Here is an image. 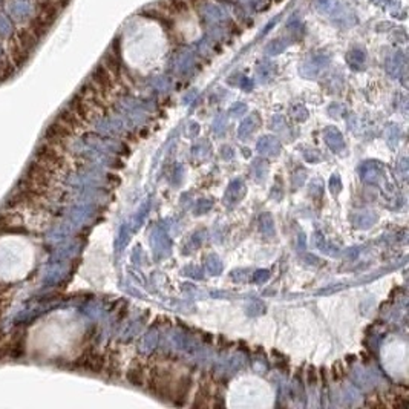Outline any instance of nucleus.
Wrapping results in <instances>:
<instances>
[{"label":"nucleus","instance_id":"obj_7","mask_svg":"<svg viewBox=\"0 0 409 409\" xmlns=\"http://www.w3.org/2000/svg\"><path fill=\"white\" fill-rule=\"evenodd\" d=\"M5 336H6V334H5V333H3V331L0 329V343H2L3 340H5Z\"/></svg>","mask_w":409,"mask_h":409},{"label":"nucleus","instance_id":"obj_4","mask_svg":"<svg viewBox=\"0 0 409 409\" xmlns=\"http://www.w3.org/2000/svg\"><path fill=\"white\" fill-rule=\"evenodd\" d=\"M14 72H15V68L11 63V60L8 57H2L0 59V83L11 79L14 75Z\"/></svg>","mask_w":409,"mask_h":409},{"label":"nucleus","instance_id":"obj_8","mask_svg":"<svg viewBox=\"0 0 409 409\" xmlns=\"http://www.w3.org/2000/svg\"><path fill=\"white\" fill-rule=\"evenodd\" d=\"M2 319H3V317H0V323H2Z\"/></svg>","mask_w":409,"mask_h":409},{"label":"nucleus","instance_id":"obj_2","mask_svg":"<svg viewBox=\"0 0 409 409\" xmlns=\"http://www.w3.org/2000/svg\"><path fill=\"white\" fill-rule=\"evenodd\" d=\"M6 51H8V55H6V57L11 60V63L14 65L15 69H20L23 65H26V62H28L29 57H31V52H28L23 46H20V45L15 42L14 37H11V38L8 40V48H6Z\"/></svg>","mask_w":409,"mask_h":409},{"label":"nucleus","instance_id":"obj_3","mask_svg":"<svg viewBox=\"0 0 409 409\" xmlns=\"http://www.w3.org/2000/svg\"><path fill=\"white\" fill-rule=\"evenodd\" d=\"M12 37L15 38V42H17L20 46H23V48H25L28 52H31V54H32V51L37 48L38 40H40V37H38L34 31H31L28 26L20 28Z\"/></svg>","mask_w":409,"mask_h":409},{"label":"nucleus","instance_id":"obj_1","mask_svg":"<svg viewBox=\"0 0 409 409\" xmlns=\"http://www.w3.org/2000/svg\"><path fill=\"white\" fill-rule=\"evenodd\" d=\"M22 181L31 184V186H38V187H57L60 177L59 173H54L48 170L46 167L37 164L34 160L28 164L23 177L20 178Z\"/></svg>","mask_w":409,"mask_h":409},{"label":"nucleus","instance_id":"obj_5","mask_svg":"<svg viewBox=\"0 0 409 409\" xmlns=\"http://www.w3.org/2000/svg\"><path fill=\"white\" fill-rule=\"evenodd\" d=\"M11 302H12V296H0V317L5 316V313L11 305Z\"/></svg>","mask_w":409,"mask_h":409},{"label":"nucleus","instance_id":"obj_6","mask_svg":"<svg viewBox=\"0 0 409 409\" xmlns=\"http://www.w3.org/2000/svg\"><path fill=\"white\" fill-rule=\"evenodd\" d=\"M12 291H14V285L0 281V296H12Z\"/></svg>","mask_w":409,"mask_h":409}]
</instances>
